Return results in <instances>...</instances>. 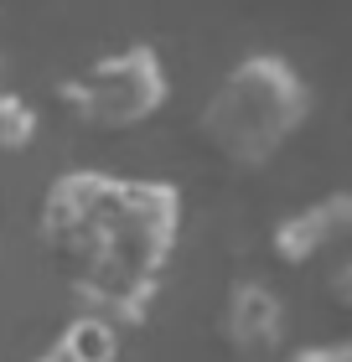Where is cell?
<instances>
[{
    "label": "cell",
    "mask_w": 352,
    "mask_h": 362,
    "mask_svg": "<svg viewBox=\"0 0 352 362\" xmlns=\"http://www.w3.org/2000/svg\"><path fill=\"white\" fill-rule=\"evenodd\" d=\"M352 249V192L322 197V202L290 212L275 228V254L285 264H311L322 254H342Z\"/></svg>",
    "instance_id": "obj_4"
},
{
    "label": "cell",
    "mask_w": 352,
    "mask_h": 362,
    "mask_svg": "<svg viewBox=\"0 0 352 362\" xmlns=\"http://www.w3.org/2000/svg\"><path fill=\"white\" fill-rule=\"evenodd\" d=\"M114 352H120V326L98 316H78L68 332H57V341L37 362H114Z\"/></svg>",
    "instance_id": "obj_6"
},
{
    "label": "cell",
    "mask_w": 352,
    "mask_h": 362,
    "mask_svg": "<svg viewBox=\"0 0 352 362\" xmlns=\"http://www.w3.org/2000/svg\"><path fill=\"white\" fill-rule=\"evenodd\" d=\"M311 88L285 57L249 52L223 73L197 114L203 145L233 171H259L285 151V140L306 124Z\"/></svg>",
    "instance_id": "obj_2"
},
{
    "label": "cell",
    "mask_w": 352,
    "mask_h": 362,
    "mask_svg": "<svg viewBox=\"0 0 352 362\" xmlns=\"http://www.w3.org/2000/svg\"><path fill=\"white\" fill-rule=\"evenodd\" d=\"M181 233L171 181L62 171L42 197V249L68 279L83 316L109 326L145 321Z\"/></svg>",
    "instance_id": "obj_1"
},
{
    "label": "cell",
    "mask_w": 352,
    "mask_h": 362,
    "mask_svg": "<svg viewBox=\"0 0 352 362\" xmlns=\"http://www.w3.org/2000/svg\"><path fill=\"white\" fill-rule=\"evenodd\" d=\"M52 98L73 124L98 129V135H125V129H140L166 109L171 78H166V62L150 42H125L114 52L93 57L89 68L57 78Z\"/></svg>",
    "instance_id": "obj_3"
},
{
    "label": "cell",
    "mask_w": 352,
    "mask_h": 362,
    "mask_svg": "<svg viewBox=\"0 0 352 362\" xmlns=\"http://www.w3.org/2000/svg\"><path fill=\"white\" fill-rule=\"evenodd\" d=\"M223 341L244 357H259V352H275L280 347V332H285V310L259 279H239L223 300Z\"/></svg>",
    "instance_id": "obj_5"
},
{
    "label": "cell",
    "mask_w": 352,
    "mask_h": 362,
    "mask_svg": "<svg viewBox=\"0 0 352 362\" xmlns=\"http://www.w3.org/2000/svg\"><path fill=\"white\" fill-rule=\"evenodd\" d=\"M31 140H37V109L6 83V73H0V151H26Z\"/></svg>",
    "instance_id": "obj_7"
},
{
    "label": "cell",
    "mask_w": 352,
    "mask_h": 362,
    "mask_svg": "<svg viewBox=\"0 0 352 362\" xmlns=\"http://www.w3.org/2000/svg\"><path fill=\"white\" fill-rule=\"evenodd\" d=\"M285 362H352V341H331V347H300Z\"/></svg>",
    "instance_id": "obj_8"
}]
</instances>
